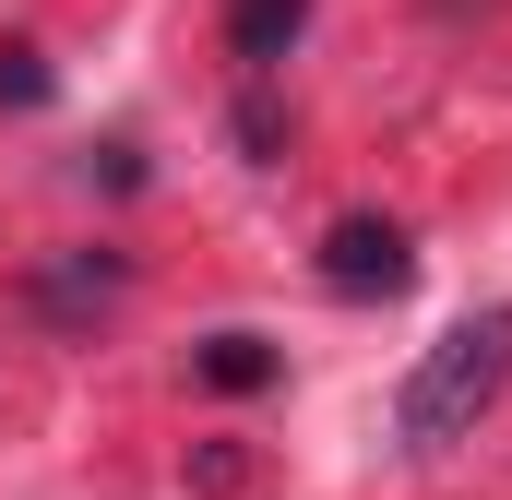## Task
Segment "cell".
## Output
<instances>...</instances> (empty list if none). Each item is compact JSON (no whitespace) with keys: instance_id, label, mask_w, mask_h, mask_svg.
<instances>
[{"instance_id":"cell-1","label":"cell","mask_w":512,"mask_h":500,"mask_svg":"<svg viewBox=\"0 0 512 500\" xmlns=\"http://www.w3.org/2000/svg\"><path fill=\"white\" fill-rule=\"evenodd\" d=\"M512 393V298L501 310H465L417 370L393 393V441L405 453H453V441H477V417Z\"/></svg>"},{"instance_id":"cell-2","label":"cell","mask_w":512,"mask_h":500,"mask_svg":"<svg viewBox=\"0 0 512 500\" xmlns=\"http://www.w3.org/2000/svg\"><path fill=\"white\" fill-rule=\"evenodd\" d=\"M405 274H417V239L393 215H334L322 227V286L334 298H405Z\"/></svg>"},{"instance_id":"cell-3","label":"cell","mask_w":512,"mask_h":500,"mask_svg":"<svg viewBox=\"0 0 512 500\" xmlns=\"http://www.w3.org/2000/svg\"><path fill=\"white\" fill-rule=\"evenodd\" d=\"M120 286H131V262L120 250H60V262H36V322H60V334H84V322H108L120 310Z\"/></svg>"},{"instance_id":"cell-4","label":"cell","mask_w":512,"mask_h":500,"mask_svg":"<svg viewBox=\"0 0 512 500\" xmlns=\"http://www.w3.org/2000/svg\"><path fill=\"white\" fill-rule=\"evenodd\" d=\"M298 36H310V0H227V60L239 72H274Z\"/></svg>"},{"instance_id":"cell-5","label":"cell","mask_w":512,"mask_h":500,"mask_svg":"<svg viewBox=\"0 0 512 500\" xmlns=\"http://www.w3.org/2000/svg\"><path fill=\"white\" fill-rule=\"evenodd\" d=\"M191 381H215V393H262V381H286V358H274L262 334H203V346H191Z\"/></svg>"},{"instance_id":"cell-6","label":"cell","mask_w":512,"mask_h":500,"mask_svg":"<svg viewBox=\"0 0 512 500\" xmlns=\"http://www.w3.org/2000/svg\"><path fill=\"white\" fill-rule=\"evenodd\" d=\"M0 108H48V60L36 48H0Z\"/></svg>"}]
</instances>
